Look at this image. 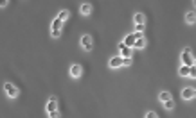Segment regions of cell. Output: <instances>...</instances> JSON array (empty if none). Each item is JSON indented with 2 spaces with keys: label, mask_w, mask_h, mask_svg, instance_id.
Masks as SVG:
<instances>
[{
  "label": "cell",
  "mask_w": 196,
  "mask_h": 118,
  "mask_svg": "<svg viewBox=\"0 0 196 118\" xmlns=\"http://www.w3.org/2000/svg\"><path fill=\"white\" fill-rule=\"evenodd\" d=\"M182 63H184V66H194V57H193L191 48H185L182 52Z\"/></svg>",
  "instance_id": "obj_1"
},
{
  "label": "cell",
  "mask_w": 196,
  "mask_h": 118,
  "mask_svg": "<svg viewBox=\"0 0 196 118\" xmlns=\"http://www.w3.org/2000/svg\"><path fill=\"white\" fill-rule=\"evenodd\" d=\"M4 89H5L7 97H11V98H16V97H18V88H16L14 84H11V82H5V84H4Z\"/></svg>",
  "instance_id": "obj_2"
},
{
  "label": "cell",
  "mask_w": 196,
  "mask_h": 118,
  "mask_svg": "<svg viewBox=\"0 0 196 118\" xmlns=\"http://www.w3.org/2000/svg\"><path fill=\"white\" fill-rule=\"evenodd\" d=\"M50 32H52V38H59V34H61V22L58 18H54V22L50 25Z\"/></svg>",
  "instance_id": "obj_3"
},
{
  "label": "cell",
  "mask_w": 196,
  "mask_h": 118,
  "mask_svg": "<svg viewBox=\"0 0 196 118\" xmlns=\"http://www.w3.org/2000/svg\"><path fill=\"white\" fill-rule=\"evenodd\" d=\"M119 50H120V54H119V56H120L122 59H130V57L133 56V48H130V47H124L122 43L119 45Z\"/></svg>",
  "instance_id": "obj_4"
},
{
  "label": "cell",
  "mask_w": 196,
  "mask_h": 118,
  "mask_svg": "<svg viewBox=\"0 0 196 118\" xmlns=\"http://www.w3.org/2000/svg\"><path fill=\"white\" fill-rule=\"evenodd\" d=\"M81 47H83L86 52H90V50H92V38H90L88 34H85V36L81 38Z\"/></svg>",
  "instance_id": "obj_5"
},
{
  "label": "cell",
  "mask_w": 196,
  "mask_h": 118,
  "mask_svg": "<svg viewBox=\"0 0 196 118\" xmlns=\"http://www.w3.org/2000/svg\"><path fill=\"white\" fill-rule=\"evenodd\" d=\"M194 97H196L194 88H185V89L182 91V98H185V100H191V98H194Z\"/></svg>",
  "instance_id": "obj_6"
},
{
  "label": "cell",
  "mask_w": 196,
  "mask_h": 118,
  "mask_svg": "<svg viewBox=\"0 0 196 118\" xmlns=\"http://www.w3.org/2000/svg\"><path fill=\"white\" fill-rule=\"evenodd\" d=\"M52 111H58V100H56V97H50L49 102H47V113H52Z\"/></svg>",
  "instance_id": "obj_7"
},
{
  "label": "cell",
  "mask_w": 196,
  "mask_h": 118,
  "mask_svg": "<svg viewBox=\"0 0 196 118\" xmlns=\"http://www.w3.org/2000/svg\"><path fill=\"white\" fill-rule=\"evenodd\" d=\"M81 74H83L81 65H72V66H70V77L78 79V77H81Z\"/></svg>",
  "instance_id": "obj_8"
},
{
  "label": "cell",
  "mask_w": 196,
  "mask_h": 118,
  "mask_svg": "<svg viewBox=\"0 0 196 118\" xmlns=\"http://www.w3.org/2000/svg\"><path fill=\"white\" fill-rule=\"evenodd\" d=\"M122 66V57L120 56H115L110 59V68H120Z\"/></svg>",
  "instance_id": "obj_9"
},
{
  "label": "cell",
  "mask_w": 196,
  "mask_h": 118,
  "mask_svg": "<svg viewBox=\"0 0 196 118\" xmlns=\"http://www.w3.org/2000/svg\"><path fill=\"white\" fill-rule=\"evenodd\" d=\"M185 22H187L189 25H194V22H196V13H194V9L187 11V14H185Z\"/></svg>",
  "instance_id": "obj_10"
},
{
  "label": "cell",
  "mask_w": 196,
  "mask_h": 118,
  "mask_svg": "<svg viewBox=\"0 0 196 118\" xmlns=\"http://www.w3.org/2000/svg\"><path fill=\"white\" fill-rule=\"evenodd\" d=\"M122 45L124 47H130V48H133V45H135V34H128L124 41H122Z\"/></svg>",
  "instance_id": "obj_11"
},
{
  "label": "cell",
  "mask_w": 196,
  "mask_h": 118,
  "mask_svg": "<svg viewBox=\"0 0 196 118\" xmlns=\"http://www.w3.org/2000/svg\"><path fill=\"white\" fill-rule=\"evenodd\" d=\"M133 22H135V25H144V23H146V18H144L142 13H137V14L133 16Z\"/></svg>",
  "instance_id": "obj_12"
},
{
  "label": "cell",
  "mask_w": 196,
  "mask_h": 118,
  "mask_svg": "<svg viewBox=\"0 0 196 118\" xmlns=\"http://www.w3.org/2000/svg\"><path fill=\"white\" fill-rule=\"evenodd\" d=\"M92 13V4H81V14H90Z\"/></svg>",
  "instance_id": "obj_13"
},
{
  "label": "cell",
  "mask_w": 196,
  "mask_h": 118,
  "mask_svg": "<svg viewBox=\"0 0 196 118\" xmlns=\"http://www.w3.org/2000/svg\"><path fill=\"white\" fill-rule=\"evenodd\" d=\"M169 98H171V93H169V91H162V93L158 95V100H160L162 104H164L165 100H169Z\"/></svg>",
  "instance_id": "obj_14"
},
{
  "label": "cell",
  "mask_w": 196,
  "mask_h": 118,
  "mask_svg": "<svg viewBox=\"0 0 196 118\" xmlns=\"http://www.w3.org/2000/svg\"><path fill=\"white\" fill-rule=\"evenodd\" d=\"M67 18H69V11H67V9H63V11H59V14H58V20H59V22L63 23V22H65Z\"/></svg>",
  "instance_id": "obj_15"
},
{
  "label": "cell",
  "mask_w": 196,
  "mask_h": 118,
  "mask_svg": "<svg viewBox=\"0 0 196 118\" xmlns=\"http://www.w3.org/2000/svg\"><path fill=\"white\" fill-rule=\"evenodd\" d=\"M189 68H191V66H184V65H182V66H180V75L189 77Z\"/></svg>",
  "instance_id": "obj_16"
},
{
  "label": "cell",
  "mask_w": 196,
  "mask_h": 118,
  "mask_svg": "<svg viewBox=\"0 0 196 118\" xmlns=\"http://www.w3.org/2000/svg\"><path fill=\"white\" fill-rule=\"evenodd\" d=\"M164 107H165V109H169V111H171V109H173V107H175V102H173V98H169V100H165V102H164Z\"/></svg>",
  "instance_id": "obj_17"
},
{
  "label": "cell",
  "mask_w": 196,
  "mask_h": 118,
  "mask_svg": "<svg viewBox=\"0 0 196 118\" xmlns=\"http://www.w3.org/2000/svg\"><path fill=\"white\" fill-rule=\"evenodd\" d=\"M131 63H133V59H131V57H130V59H122V66H130Z\"/></svg>",
  "instance_id": "obj_18"
},
{
  "label": "cell",
  "mask_w": 196,
  "mask_h": 118,
  "mask_svg": "<svg viewBox=\"0 0 196 118\" xmlns=\"http://www.w3.org/2000/svg\"><path fill=\"white\" fill-rule=\"evenodd\" d=\"M189 77H196V66H191L189 68Z\"/></svg>",
  "instance_id": "obj_19"
},
{
  "label": "cell",
  "mask_w": 196,
  "mask_h": 118,
  "mask_svg": "<svg viewBox=\"0 0 196 118\" xmlns=\"http://www.w3.org/2000/svg\"><path fill=\"white\" fill-rule=\"evenodd\" d=\"M49 118H59V111H52V113H49Z\"/></svg>",
  "instance_id": "obj_20"
},
{
  "label": "cell",
  "mask_w": 196,
  "mask_h": 118,
  "mask_svg": "<svg viewBox=\"0 0 196 118\" xmlns=\"http://www.w3.org/2000/svg\"><path fill=\"white\" fill-rule=\"evenodd\" d=\"M146 118H157V113L155 111H148L146 113Z\"/></svg>",
  "instance_id": "obj_21"
},
{
  "label": "cell",
  "mask_w": 196,
  "mask_h": 118,
  "mask_svg": "<svg viewBox=\"0 0 196 118\" xmlns=\"http://www.w3.org/2000/svg\"><path fill=\"white\" fill-rule=\"evenodd\" d=\"M7 4H9V2H7V0H0V7H5V5H7Z\"/></svg>",
  "instance_id": "obj_22"
},
{
  "label": "cell",
  "mask_w": 196,
  "mask_h": 118,
  "mask_svg": "<svg viewBox=\"0 0 196 118\" xmlns=\"http://www.w3.org/2000/svg\"><path fill=\"white\" fill-rule=\"evenodd\" d=\"M144 31V25H137V32H142Z\"/></svg>",
  "instance_id": "obj_23"
}]
</instances>
